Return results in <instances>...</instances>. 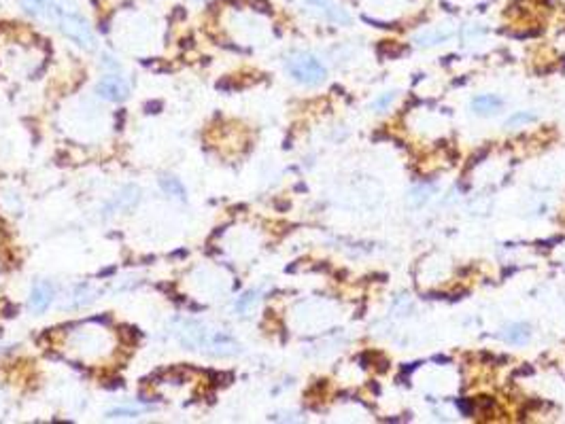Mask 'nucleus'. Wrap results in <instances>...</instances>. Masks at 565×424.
<instances>
[{
  "instance_id": "obj_1",
  "label": "nucleus",
  "mask_w": 565,
  "mask_h": 424,
  "mask_svg": "<svg viewBox=\"0 0 565 424\" xmlns=\"http://www.w3.org/2000/svg\"><path fill=\"white\" fill-rule=\"evenodd\" d=\"M22 7L26 9V13L55 24L62 34H66L79 47L86 49L96 47V36L88 20L79 13V9L70 0H22Z\"/></svg>"
},
{
  "instance_id": "obj_2",
  "label": "nucleus",
  "mask_w": 565,
  "mask_h": 424,
  "mask_svg": "<svg viewBox=\"0 0 565 424\" xmlns=\"http://www.w3.org/2000/svg\"><path fill=\"white\" fill-rule=\"evenodd\" d=\"M287 70L298 83H304V85H319L327 75L325 66L311 53H298L290 57Z\"/></svg>"
},
{
  "instance_id": "obj_3",
  "label": "nucleus",
  "mask_w": 565,
  "mask_h": 424,
  "mask_svg": "<svg viewBox=\"0 0 565 424\" xmlns=\"http://www.w3.org/2000/svg\"><path fill=\"white\" fill-rule=\"evenodd\" d=\"M96 92H98L100 98H104V100H109V102H121V100L128 98L130 87H128V83H125L121 77H117V75H109V77L100 79Z\"/></svg>"
},
{
  "instance_id": "obj_4",
  "label": "nucleus",
  "mask_w": 565,
  "mask_h": 424,
  "mask_svg": "<svg viewBox=\"0 0 565 424\" xmlns=\"http://www.w3.org/2000/svg\"><path fill=\"white\" fill-rule=\"evenodd\" d=\"M53 299V289L49 282H39V285L32 289V295H30V308L34 312H43Z\"/></svg>"
},
{
  "instance_id": "obj_5",
  "label": "nucleus",
  "mask_w": 565,
  "mask_h": 424,
  "mask_svg": "<svg viewBox=\"0 0 565 424\" xmlns=\"http://www.w3.org/2000/svg\"><path fill=\"white\" fill-rule=\"evenodd\" d=\"M500 106H502V100L498 96H491V94H484V96H478V98L472 100V111L478 113V115H491V113H496Z\"/></svg>"
},
{
  "instance_id": "obj_6",
  "label": "nucleus",
  "mask_w": 565,
  "mask_h": 424,
  "mask_svg": "<svg viewBox=\"0 0 565 424\" xmlns=\"http://www.w3.org/2000/svg\"><path fill=\"white\" fill-rule=\"evenodd\" d=\"M502 337H504L506 341H510V344L521 346V344H527V339L531 337V331H529L527 325L517 323V325H510V327L502 333Z\"/></svg>"
},
{
  "instance_id": "obj_7",
  "label": "nucleus",
  "mask_w": 565,
  "mask_h": 424,
  "mask_svg": "<svg viewBox=\"0 0 565 424\" xmlns=\"http://www.w3.org/2000/svg\"><path fill=\"white\" fill-rule=\"evenodd\" d=\"M308 3L313 5V7H317V9H321L329 20H334V22H348V15L342 11V9H338L332 0H308Z\"/></svg>"
},
{
  "instance_id": "obj_8",
  "label": "nucleus",
  "mask_w": 565,
  "mask_h": 424,
  "mask_svg": "<svg viewBox=\"0 0 565 424\" xmlns=\"http://www.w3.org/2000/svg\"><path fill=\"white\" fill-rule=\"evenodd\" d=\"M536 119V115H531V113H517V115H512L510 119H508V127H517V125H521V123H529V121H533Z\"/></svg>"
},
{
  "instance_id": "obj_9",
  "label": "nucleus",
  "mask_w": 565,
  "mask_h": 424,
  "mask_svg": "<svg viewBox=\"0 0 565 424\" xmlns=\"http://www.w3.org/2000/svg\"><path fill=\"white\" fill-rule=\"evenodd\" d=\"M393 100H395V92H387L385 96H381V98L374 102V106H372V108H374V111H385V108H387V106H389Z\"/></svg>"
},
{
  "instance_id": "obj_10",
  "label": "nucleus",
  "mask_w": 565,
  "mask_h": 424,
  "mask_svg": "<svg viewBox=\"0 0 565 424\" xmlns=\"http://www.w3.org/2000/svg\"><path fill=\"white\" fill-rule=\"evenodd\" d=\"M162 183H164V189H166V191L170 189V191H177V195H183V189H181V185H179L175 178H168V181L164 178Z\"/></svg>"
}]
</instances>
